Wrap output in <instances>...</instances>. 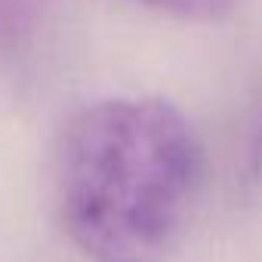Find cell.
I'll use <instances>...</instances> for the list:
<instances>
[{
    "instance_id": "obj_3",
    "label": "cell",
    "mask_w": 262,
    "mask_h": 262,
    "mask_svg": "<svg viewBox=\"0 0 262 262\" xmlns=\"http://www.w3.org/2000/svg\"><path fill=\"white\" fill-rule=\"evenodd\" d=\"M247 170L256 182H262V117L256 123V133H253V142H250V158H247Z\"/></svg>"
},
{
    "instance_id": "obj_2",
    "label": "cell",
    "mask_w": 262,
    "mask_h": 262,
    "mask_svg": "<svg viewBox=\"0 0 262 262\" xmlns=\"http://www.w3.org/2000/svg\"><path fill=\"white\" fill-rule=\"evenodd\" d=\"M139 4L179 19H225L244 0H139Z\"/></svg>"
},
{
    "instance_id": "obj_1",
    "label": "cell",
    "mask_w": 262,
    "mask_h": 262,
    "mask_svg": "<svg viewBox=\"0 0 262 262\" xmlns=\"http://www.w3.org/2000/svg\"><path fill=\"white\" fill-rule=\"evenodd\" d=\"M201 145L164 99H102L80 108L59 148V213L93 262H164L201 188Z\"/></svg>"
}]
</instances>
